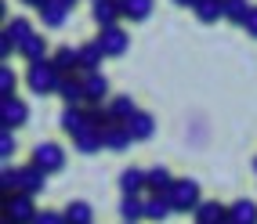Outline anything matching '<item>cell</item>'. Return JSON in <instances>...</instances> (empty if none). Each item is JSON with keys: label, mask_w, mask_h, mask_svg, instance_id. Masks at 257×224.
Returning <instances> with one entry per match:
<instances>
[{"label": "cell", "mask_w": 257, "mask_h": 224, "mask_svg": "<svg viewBox=\"0 0 257 224\" xmlns=\"http://www.w3.org/2000/svg\"><path fill=\"white\" fill-rule=\"evenodd\" d=\"M44 177H47V170H40L37 163L19 166V170H4V174H0V192L4 195H11V192L40 195L44 192Z\"/></svg>", "instance_id": "1"}, {"label": "cell", "mask_w": 257, "mask_h": 224, "mask_svg": "<svg viewBox=\"0 0 257 224\" xmlns=\"http://www.w3.org/2000/svg\"><path fill=\"white\" fill-rule=\"evenodd\" d=\"M26 83H29V91H33V94H58L62 73H58L55 58H40V62H29Z\"/></svg>", "instance_id": "2"}, {"label": "cell", "mask_w": 257, "mask_h": 224, "mask_svg": "<svg viewBox=\"0 0 257 224\" xmlns=\"http://www.w3.org/2000/svg\"><path fill=\"white\" fill-rule=\"evenodd\" d=\"M37 202H33V195H26V192H11V195H4V217L11 220V224H33L37 220Z\"/></svg>", "instance_id": "3"}, {"label": "cell", "mask_w": 257, "mask_h": 224, "mask_svg": "<svg viewBox=\"0 0 257 224\" xmlns=\"http://www.w3.org/2000/svg\"><path fill=\"white\" fill-rule=\"evenodd\" d=\"M167 195H170V202H174V210H181V213H196V206L203 202L199 181H192V177H178Z\"/></svg>", "instance_id": "4"}, {"label": "cell", "mask_w": 257, "mask_h": 224, "mask_svg": "<svg viewBox=\"0 0 257 224\" xmlns=\"http://www.w3.org/2000/svg\"><path fill=\"white\" fill-rule=\"evenodd\" d=\"M26 119H29V105H26L22 98H15V94L0 98V127L15 130V127H22Z\"/></svg>", "instance_id": "5"}, {"label": "cell", "mask_w": 257, "mask_h": 224, "mask_svg": "<svg viewBox=\"0 0 257 224\" xmlns=\"http://www.w3.org/2000/svg\"><path fill=\"white\" fill-rule=\"evenodd\" d=\"M33 163H37L40 170H47V174H58V170L65 166V152L55 141H44V145L33 148Z\"/></svg>", "instance_id": "6"}, {"label": "cell", "mask_w": 257, "mask_h": 224, "mask_svg": "<svg viewBox=\"0 0 257 224\" xmlns=\"http://www.w3.org/2000/svg\"><path fill=\"white\" fill-rule=\"evenodd\" d=\"M91 15H94L98 29H109V26H119V19H123V4H119V0H91Z\"/></svg>", "instance_id": "7"}, {"label": "cell", "mask_w": 257, "mask_h": 224, "mask_svg": "<svg viewBox=\"0 0 257 224\" xmlns=\"http://www.w3.org/2000/svg\"><path fill=\"white\" fill-rule=\"evenodd\" d=\"M98 40H101V47H105V55H109V58H123V55H127V47H131L127 33L119 29V26L101 29V33H98Z\"/></svg>", "instance_id": "8"}, {"label": "cell", "mask_w": 257, "mask_h": 224, "mask_svg": "<svg viewBox=\"0 0 257 224\" xmlns=\"http://www.w3.org/2000/svg\"><path fill=\"white\" fill-rule=\"evenodd\" d=\"M58 98L65 101V105H87V87H83V76H62Z\"/></svg>", "instance_id": "9"}, {"label": "cell", "mask_w": 257, "mask_h": 224, "mask_svg": "<svg viewBox=\"0 0 257 224\" xmlns=\"http://www.w3.org/2000/svg\"><path fill=\"white\" fill-rule=\"evenodd\" d=\"M109 55H105V47H101V40L94 37V40H87L80 47V73H98V65L105 62Z\"/></svg>", "instance_id": "10"}, {"label": "cell", "mask_w": 257, "mask_h": 224, "mask_svg": "<svg viewBox=\"0 0 257 224\" xmlns=\"http://www.w3.org/2000/svg\"><path fill=\"white\" fill-rule=\"evenodd\" d=\"M37 11H40V22L47 29H58L69 19V4H65V0H44V8H37Z\"/></svg>", "instance_id": "11"}, {"label": "cell", "mask_w": 257, "mask_h": 224, "mask_svg": "<svg viewBox=\"0 0 257 224\" xmlns=\"http://www.w3.org/2000/svg\"><path fill=\"white\" fill-rule=\"evenodd\" d=\"M73 145H76V152H83V156H94V152L105 148V130L87 127V130H80V134L73 137Z\"/></svg>", "instance_id": "12"}, {"label": "cell", "mask_w": 257, "mask_h": 224, "mask_svg": "<svg viewBox=\"0 0 257 224\" xmlns=\"http://www.w3.org/2000/svg\"><path fill=\"white\" fill-rule=\"evenodd\" d=\"M170 213H174L170 195H167V192H149V199H145V217H149V220H167Z\"/></svg>", "instance_id": "13"}, {"label": "cell", "mask_w": 257, "mask_h": 224, "mask_svg": "<svg viewBox=\"0 0 257 224\" xmlns=\"http://www.w3.org/2000/svg\"><path fill=\"white\" fill-rule=\"evenodd\" d=\"M91 123H87V105H65V112H62V130L65 134H80V130H87Z\"/></svg>", "instance_id": "14"}, {"label": "cell", "mask_w": 257, "mask_h": 224, "mask_svg": "<svg viewBox=\"0 0 257 224\" xmlns=\"http://www.w3.org/2000/svg\"><path fill=\"white\" fill-rule=\"evenodd\" d=\"M196 224H228V206H221V202H207L203 199L196 206Z\"/></svg>", "instance_id": "15"}, {"label": "cell", "mask_w": 257, "mask_h": 224, "mask_svg": "<svg viewBox=\"0 0 257 224\" xmlns=\"http://www.w3.org/2000/svg\"><path fill=\"white\" fill-rule=\"evenodd\" d=\"M83 87H87V105H101L109 98V80L101 73H83Z\"/></svg>", "instance_id": "16"}, {"label": "cell", "mask_w": 257, "mask_h": 224, "mask_svg": "<svg viewBox=\"0 0 257 224\" xmlns=\"http://www.w3.org/2000/svg\"><path fill=\"white\" fill-rule=\"evenodd\" d=\"M145 181H149L145 170L127 166L123 174H119V192H123V195H142V192H145Z\"/></svg>", "instance_id": "17"}, {"label": "cell", "mask_w": 257, "mask_h": 224, "mask_svg": "<svg viewBox=\"0 0 257 224\" xmlns=\"http://www.w3.org/2000/svg\"><path fill=\"white\" fill-rule=\"evenodd\" d=\"M127 130L134 134V141H149V137L156 134V119H152L149 112H142V109H138V112L127 119Z\"/></svg>", "instance_id": "18"}, {"label": "cell", "mask_w": 257, "mask_h": 224, "mask_svg": "<svg viewBox=\"0 0 257 224\" xmlns=\"http://www.w3.org/2000/svg\"><path fill=\"white\" fill-rule=\"evenodd\" d=\"M145 174H149L145 192H170V188H174V181H178L167 166H152V170H145Z\"/></svg>", "instance_id": "19"}, {"label": "cell", "mask_w": 257, "mask_h": 224, "mask_svg": "<svg viewBox=\"0 0 257 224\" xmlns=\"http://www.w3.org/2000/svg\"><path fill=\"white\" fill-rule=\"evenodd\" d=\"M131 141H134V134L127 130V123H112V127H105V148H109V152H123Z\"/></svg>", "instance_id": "20"}, {"label": "cell", "mask_w": 257, "mask_h": 224, "mask_svg": "<svg viewBox=\"0 0 257 224\" xmlns=\"http://www.w3.org/2000/svg\"><path fill=\"white\" fill-rule=\"evenodd\" d=\"M196 19L203 22V26H210V22H217V19H225V0H196Z\"/></svg>", "instance_id": "21"}, {"label": "cell", "mask_w": 257, "mask_h": 224, "mask_svg": "<svg viewBox=\"0 0 257 224\" xmlns=\"http://www.w3.org/2000/svg\"><path fill=\"white\" fill-rule=\"evenodd\" d=\"M55 65H58L62 76L80 73V47H58V51H55Z\"/></svg>", "instance_id": "22"}, {"label": "cell", "mask_w": 257, "mask_h": 224, "mask_svg": "<svg viewBox=\"0 0 257 224\" xmlns=\"http://www.w3.org/2000/svg\"><path fill=\"white\" fill-rule=\"evenodd\" d=\"M228 224H257V206L250 199H239L235 206H228Z\"/></svg>", "instance_id": "23"}, {"label": "cell", "mask_w": 257, "mask_h": 224, "mask_svg": "<svg viewBox=\"0 0 257 224\" xmlns=\"http://www.w3.org/2000/svg\"><path fill=\"white\" fill-rule=\"evenodd\" d=\"M109 112H112L116 123H127V119L138 112V105H134V98H131V94H116V98L109 101Z\"/></svg>", "instance_id": "24"}, {"label": "cell", "mask_w": 257, "mask_h": 224, "mask_svg": "<svg viewBox=\"0 0 257 224\" xmlns=\"http://www.w3.org/2000/svg\"><path fill=\"white\" fill-rule=\"evenodd\" d=\"M123 4V19H131V22H145L149 15H152V0H119Z\"/></svg>", "instance_id": "25"}, {"label": "cell", "mask_w": 257, "mask_h": 224, "mask_svg": "<svg viewBox=\"0 0 257 224\" xmlns=\"http://www.w3.org/2000/svg\"><path fill=\"white\" fill-rule=\"evenodd\" d=\"M65 220H69V224H94V210H91V202H83V199L69 202V206H65Z\"/></svg>", "instance_id": "26"}, {"label": "cell", "mask_w": 257, "mask_h": 224, "mask_svg": "<svg viewBox=\"0 0 257 224\" xmlns=\"http://www.w3.org/2000/svg\"><path fill=\"white\" fill-rule=\"evenodd\" d=\"M119 217L138 224V220L145 217V199H142V195H123V202H119Z\"/></svg>", "instance_id": "27"}, {"label": "cell", "mask_w": 257, "mask_h": 224, "mask_svg": "<svg viewBox=\"0 0 257 224\" xmlns=\"http://www.w3.org/2000/svg\"><path fill=\"white\" fill-rule=\"evenodd\" d=\"M19 55H22L26 62H40V58H47V40L33 33V37H29V40L19 47Z\"/></svg>", "instance_id": "28"}, {"label": "cell", "mask_w": 257, "mask_h": 224, "mask_svg": "<svg viewBox=\"0 0 257 224\" xmlns=\"http://www.w3.org/2000/svg\"><path fill=\"white\" fill-rule=\"evenodd\" d=\"M250 0H225V19L235 22V26H243L246 22V15H250Z\"/></svg>", "instance_id": "29"}, {"label": "cell", "mask_w": 257, "mask_h": 224, "mask_svg": "<svg viewBox=\"0 0 257 224\" xmlns=\"http://www.w3.org/2000/svg\"><path fill=\"white\" fill-rule=\"evenodd\" d=\"M4 33H8V37H11L15 44H19V47H22V44H26V40L33 37V26H29L26 19H11V22L4 26Z\"/></svg>", "instance_id": "30"}, {"label": "cell", "mask_w": 257, "mask_h": 224, "mask_svg": "<svg viewBox=\"0 0 257 224\" xmlns=\"http://www.w3.org/2000/svg\"><path fill=\"white\" fill-rule=\"evenodd\" d=\"M87 123L91 127H98V130H105V127H112L116 119H112V112H109V105L101 109V105H87Z\"/></svg>", "instance_id": "31"}, {"label": "cell", "mask_w": 257, "mask_h": 224, "mask_svg": "<svg viewBox=\"0 0 257 224\" xmlns=\"http://www.w3.org/2000/svg\"><path fill=\"white\" fill-rule=\"evenodd\" d=\"M4 94H15V73L8 65H0V98Z\"/></svg>", "instance_id": "32"}, {"label": "cell", "mask_w": 257, "mask_h": 224, "mask_svg": "<svg viewBox=\"0 0 257 224\" xmlns=\"http://www.w3.org/2000/svg\"><path fill=\"white\" fill-rule=\"evenodd\" d=\"M33 224H69V220H65V213H58V210H40Z\"/></svg>", "instance_id": "33"}, {"label": "cell", "mask_w": 257, "mask_h": 224, "mask_svg": "<svg viewBox=\"0 0 257 224\" xmlns=\"http://www.w3.org/2000/svg\"><path fill=\"white\" fill-rule=\"evenodd\" d=\"M11 152H15V137H11V130L8 127H0V156H11Z\"/></svg>", "instance_id": "34"}, {"label": "cell", "mask_w": 257, "mask_h": 224, "mask_svg": "<svg viewBox=\"0 0 257 224\" xmlns=\"http://www.w3.org/2000/svg\"><path fill=\"white\" fill-rule=\"evenodd\" d=\"M15 51H19V44H15V40L8 37V33H0V58H4V62H8V58L15 55Z\"/></svg>", "instance_id": "35"}, {"label": "cell", "mask_w": 257, "mask_h": 224, "mask_svg": "<svg viewBox=\"0 0 257 224\" xmlns=\"http://www.w3.org/2000/svg\"><path fill=\"white\" fill-rule=\"evenodd\" d=\"M243 29L250 33V37H257V8H250V15H246V22H243Z\"/></svg>", "instance_id": "36"}, {"label": "cell", "mask_w": 257, "mask_h": 224, "mask_svg": "<svg viewBox=\"0 0 257 224\" xmlns=\"http://www.w3.org/2000/svg\"><path fill=\"white\" fill-rule=\"evenodd\" d=\"M178 8H196V0H174Z\"/></svg>", "instance_id": "37"}, {"label": "cell", "mask_w": 257, "mask_h": 224, "mask_svg": "<svg viewBox=\"0 0 257 224\" xmlns=\"http://www.w3.org/2000/svg\"><path fill=\"white\" fill-rule=\"evenodd\" d=\"M22 4H29V8H44V0H22Z\"/></svg>", "instance_id": "38"}, {"label": "cell", "mask_w": 257, "mask_h": 224, "mask_svg": "<svg viewBox=\"0 0 257 224\" xmlns=\"http://www.w3.org/2000/svg\"><path fill=\"white\" fill-rule=\"evenodd\" d=\"M65 4H69V8H73V4H76V0H65Z\"/></svg>", "instance_id": "39"}, {"label": "cell", "mask_w": 257, "mask_h": 224, "mask_svg": "<svg viewBox=\"0 0 257 224\" xmlns=\"http://www.w3.org/2000/svg\"><path fill=\"white\" fill-rule=\"evenodd\" d=\"M253 170H257V159H253Z\"/></svg>", "instance_id": "40"}, {"label": "cell", "mask_w": 257, "mask_h": 224, "mask_svg": "<svg viewBox=\"0 0 257 224\" xmlns=\"http://www.w3.org/2000/svg\"><path fill=\"white\" fill-rule=\"evenodd\" d=\"M123 224H134V220H123Z\"/></svg>", "instance_id": "41"}]
</instances>
